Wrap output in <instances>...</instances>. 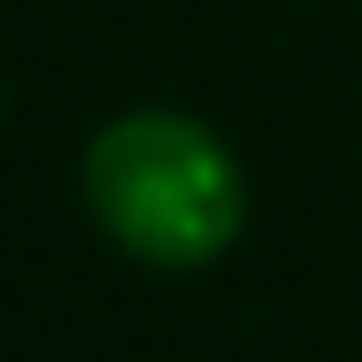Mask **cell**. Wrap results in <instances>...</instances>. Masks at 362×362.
<instances>
[{
  "label": "cell",
  "mask_w": 362,
  "mask_h": 362,
  "mask_svg": "<svg viewBox=\"0 0 362 362\" xmlns=\"http://www.w3.org/2000/svg\"><path fill=\"white\" fill-rule=\"evenodd\" d=\"M81 194H89L97 233L121 258L153 274H194L218 266L250 226V177L226 153L218 129L169 105L105 121L81 153Z\"/></svg>",
  "instance_id": "obj_1"
}]
</instances>
